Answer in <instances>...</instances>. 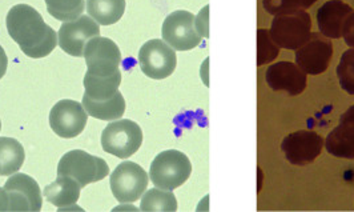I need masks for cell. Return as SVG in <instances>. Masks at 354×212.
Masks as SVG:
<instances>
[{"instance_id": "obj_1", "label": "cell", "mask_w": 354, "mask_h": 212, "mask_svg": "<svg viewBox=\"0 0 354 212\" xmlns=\"http://www.w3.org/2000/svg\"><path fill=\"white\" fill-rule=\"evenodd\" d=\"M6 26L12 40L31 59L46 58L57 46V34L28 4L14 6L7 14Z\"/></svg>"}, {"instance_id": "obj_2", "label": "cell", "mask_w": 354, "mask_h": 212, "mask_svg": "<svg viewBox=\"0 0 354 212\" xmlns=\"http://www.w3.org/2000/svg\"><path fill=\"white\" fill-rule=\"evenodd\" d=\"M192 173L188 157L177 150L162 151L153 159L149 168V179L155 187L174 191L183 186Z\"/></svg>"}, {"instance_id": "obj_3", "label": "cell", "mask_w": 354, "mask_h": 212, "mask_svg": "<svg viewBox=\"0 0 354 212\" xmlns=\"http://www.w3.org/2000/svg\"><path fill=\"white\" fill-rule=\"evenodd\" d=\"M269 33L280 48L299 50L312 36V20L305 11L283 12L274 17Z\"/></svg>"}, {"instance_id": "obj_4", "label": "cell", "mask_w": 354, "mask_h": 212, "mask_svg": "<svg viewBox=\"0 0 354 212\" xmlns=\"http://www.w3.org/2000/svg\"><path fill=\"white\" fill-rule=\"evenodd\" d=\"M108 175L109 167L106 160L89 155L83 150L68 151L57 164V177H73L80 183L82 188L100 182Z\"/></svg>"}, {"instance_id": "obj_5", "label": "cell", "mask_w": 354, "mask_h": 212, "mask_svg": "<svg viewBox=\"0 0 354 212\" xmlns=\"http://www.w3.org/2000/svg\"><path fill=\"white\" fill-rule=\"evenodd\" d=\"M140 125L128 119H119L108 124L102 132V147L106 154L119 159H128L142 147Z\"/></svg>"}, {"instance_id": "obj_6", "label": "cell", "mask_w": 354, "mask_h": 212, "mask_svg": "<svg viewBox=\"0 0 354 212\" xmlns=\"http://www.w3.org/2000/svg\"><path fill=\"white\" fill-rule=\"evenodd\" d=\"M109 184L119 203H135L147 191L148 174L138 163L123 161L111 174Z\"/></svg>"}, {"instance_id": "obj_7", "label": "cell", "mask_w": 354, "mask_h": 212, "mask_svg": "<svg viewBox=\"0 0 354 212\" xmlns=\"http://www.w3.org/2000/svg\"><path fill=\"white\" fill-rule=\"evenodd\" d=\"M162 40L176 51H189L196 48L203 36L196 28L195 15L178 10L169 14L161 27Z\"/></svg>"}, {"instance_id": "obj_8", "label": "cell", "mask_w": 354, "mask_h": 212, "mask_svg": "<svg viewBox=\"0 0 354 212\" xmlns=\"http://www.w3.org/2000/svg\"><path fill=\"white\" fill-rule=\"evenodd\" d=\"M176 53L161 39H152L142 44L139 51V64L144 75L161 80L174 73L176 69Z\"/></svg>"}, {"instance_id": "obj_9", "label": "cell", "mask_w": 354, "mask_h": 212, "mask_svg": "<svg viewBox=\"0 0 354 212\" xmlns=\"http://www.w3.org/2000/svg\"><path fill=\"white\" fill-rule=\"evenodd\" d=\"M96 36H100L99 23L89 15H82L62 24L57 33V46L71 56L84 58L87 43Z\"/></svg>"}, {"instance_id": "obj_10", "label": "cell", "mask_w": 354, "mask_h": 212, "mask_svg": "<svg viewBox=\"0 0 354 212\" xmlns=\"http://www.w3.org/2000/svg\"><path fill=\"white\" fill-rule=\"evenodd\" d=\"M84 59L87 72L95 76H111L122 63V53L119 46L103 36L92 37L86 46Z\"/></svg>"}, {"instance_id": "obj_11", "label": "cell", "mask_w": 354, "mask_h": 212, "mask_svg": "<svg viewBox=\"0 0 354 212\" xmlns=\"http://www.w3.org/2000/svg\"><path fill=\"white\" fill-rule=\"evenodd\" d=\"M87 122V111L76 100H60L50 111V125L53 132L63 139L79 136L84 131Z\"/></svg>"}, {"instance_id": "obj_12", "label": "cell", "mask_w": 354, "mask_h": 212, "mask_svg": "<svg viewBox=\"0 0 354 212\" xmlns=\"http://www.w3.org/2000/svg\"><path fill=\"white\" fill-rule=\"evenodd\" d=\"M324 139L315 131L301 130L288 135L281 143V151L293 166H306L317 159Z\"/></svg>"}, {"instance_id": "obj_13", "label": "cell", "mask_w": 354, "mask_h": 212, "mask_svg": "<svg viewBox=\"0 0 354 212\" xmlns=\"http://www.w3.org/2000/svg\"><path fill=\"white\" fill-rule=\"evenodd\" d=\"M333 56V46L329 37L313 34L310 39L296 50V64L306 75H319L328 70Z\"/></svg>"}, {"instance_id": "obj_14", "label": "cell", "mask_w": 354, "mask_h": 212, "mask_svg": "<svg viewBox=\"0 0 354 212\" xmlns=\"http://www.w3.org/2000/svg\"><path fill=\"white\" fill-rule=\"evenodd\" d=\"M266 80L273 91H285L292 96L300 95L306 89V73L292 62H280L269 66Z\"/></svg>"}, {"instance_id": "obj_15", "label": "cell", "mask_w": 354, "mask_h": 212, "mask_svg": "<svg viewBox=\"0 0 354 212\" xmlns=\"http://www.w3.org/2000/svg\"><path fill=\"white\" fill-rule=\"evenodd\" d=\"M325 148L336 158L354 159V106L339 116V123L325 139Z\"/></svg>"}, {"instance_id": "obj_16", "label": "cell", "mask_w": 354, "mask_h": 212, "mask_svg": "<svg viewBox=\"0 0 354 212\" xmlns=\"http://www.w3.org/2000/svg\"><path fill=\"white\" fill-rule=\"evenodd\" d=\"M353 12V8L341 0L326 1L317 11L319 33L329 39L341 37L344 23Z\"/></svg>"}, {"instance_id": "obj_17", "label": "cell", "mask_w": 354, "mask_h": 212, "mask_svg": "<svg viewBox=\"0 0 354 212\" xmlns=\"http://www.w3.org/2000/svg\"><path fill=\"white\" fill-rule=\"evenodd\" d=\"M80 191L82 186L76 179L71 177H57L55 182L44 187L43 196L59 210H63L64 207H70L77 203Z\"/></svg>"}, {"instance_id": "obj_18", "label": "cell", "mask_w": 354, "mask_h": 212, "mask_svg": "<svg viewBox=\"0 0 354 212\" xmlns=\"http://www.w3.org/2000/svg\"><path fill=\"white\" fill-rule=\"evenodd\" d=\"M82 105L92 118L106 122L122 119L125 112V100L120 91L106 100H93L84 94Z\"/></svg>"}, {"instance_id": "obj_19", "label": "cell", "mask_w": 354, "mask_h": 212, "mask_svg": "<svg viewBox=\"0 0 354 212\" xmlns=\"http://www.w3.org/2000/svg\"><path fill=\"white\" fill-rule=\"evenodd\" d=\"M26 152L20 141L14 138L0 136V177H10L20 171L24 164Z\"/></svg>"}, {"instance_id": "obj_20", "label": "cell", "mask_w": 354, "mask_h": 212, "mask_svg": "<svg viewBox=\"0 0 354 212\" xmlns=\"http://www.w3.org/2000/svg\"><path fill=\"white\" fill-rule=\"evenodd\" d=\"M122 83V72L116 71L111 76H95L86 73L83 85L86 89V95L93 100H106L112 98L120 87Z\"/></svg>"}, {"instance_id": "obj_21", "label": "cell", "mask_w": 354, "mask_h": 212, "mask_svg": "<svg viewBox=\"0 0 354 212\" xmlns=\"http://www.w3.org/2000/svg\"><path fill=\"white\" fill-rule=\"evenodd\" d=\"M89 17L102 26H112L123 18L125 0H87Z\"/></svg>"}, {"instance_id": "obj_22", "label": "cell", "mask_w": 354, "mask_h": 212, "mask_svg": "<svg viewBox=\"0 0 354 212\" xmlns=\"http://www.w3.org/2000/svg\"><path fill=\"white\" fill-rule=\"evenodd\" d=\"M3 187L6 190L18 191L20 194L24 195L30 202L31 211L37 212L41 210V206H43L41 190L34 177H28L21 173H17L10 177Z\"/></svg>"}, {"instance_id": "obj_23", "label": "cell", "mask_w": 354, "mask_h": 212, "mask_svg": "<svg viewBox=\"0 0 354 212\" xmlns=\"http://www.w3.org/2000/svg\"><path fill=\"white\" fill-rule=\"evenodd\" d=\"M140 210L144 212H175L177 210L176 196L172 191L152 188L142 196Z\"/></svg>"}, {"instance_id": "obj_24", "label": "cell", "mask_w": 354, "mask_h": 212, "mask_svg": "<svg viewBox=\"0 0 354 212\" xmlns=\"http://www.w3.org/2000/svg\"><path fill=\"white\" fill-rule=\"evenodd\" d=\"M47 11L53 18L60 21H71L84 12V0H44Z\"/></svg>"}, {"instance_id": "obj_25", "label": "cell", "mask_w": 354, "mask_h": 212, "mask_svg": "<svg viewBox=\"0 0 354 212\" xmlns=\"http://www.w3.org/2000/svg\"><path fill=\"white\" fill-rule=\"evenodd\" d=\"M337 76L341 89L354 95V48L342 53L337 66Z\"/></svg>"}, {"instance_id": "obj_26", "label": "cell", "mask_w": 354, "mask_h": 212, "mask_svg": "<svg viewBox=\"0 0 354 212\" xmlns=\"http://www.w3.org/2000/svg\"><path fill=\"white\" fill-rule=\"evenodd\" d=\"M317 0H263V7L270 15H280L283 12L305 11L310 8Z\"/></svg>"}, {"instance_id": "obj_27", "label": "cell", "mask_w": 354, "mask_h": 212, "mask_svg": "<svg viewBox=\"0 0 354 212\" xmlns=\"http://www.w3.org/2000/svg\"><path fill=\"white\" fill-rule=\"evenodd\" d=\"M280 53V47L273 42L268 30L257 31V66H264L273 62Z\"/></svg>"}, {"instance_id": "obj_28", "label": "cell", "mask_w": 354, "mask_h": 212, "mask_svg": "<svg viewBox=\"0 0 354 212\" xmlns=\"http://www.w3.org/2000/svg\"><path fill=\"white\" fill-rule=\"evenodd\" d=\"M208 11L209 7H204L200 14L195 18L196 28L198 31V34L203 37H208Z\"/></svg>"}, {"instance_id": "obj_29", "label": "cell", "mask_w": 354, "mask_h": 212, "mask_svg": "<svg viewBox=\"0 0 354 212\" xmlns=\"http://www.w3.org/2000/svg\"><path fill=\"white\" fill-rule=\"evenodd\" d=\"M341 36H344V40L346 42L348 46L354 48V12L345 20L342 31H341Z\"/></svg>"}, {"instance_id": "obj_30", "label": "cell", "mask_w": 354, "mask_h": 212, "mask_svg": "<svg viewBox=\"0 0 354 212\" xmlns=\"http://www.w3.org/2000/svg\"><path fill=\"white\" fill-rule=\"evenodd\" d=\"M10 194L4 187H0V212L10 211Z\"/></svg>"}, {"instance_id": "obj_31", "label": "cell", "mask_w": 354, "mask_h": 212, "mask_svg": "<svg viewBox=\"0 0 354 212\" xmlns=\"http://www.w3.org/2000/svg\"><path fill=\"white\" fill-rule=\"evenodd\" d=\"M7 67H8V58L6 55V51L3 50V47L0 46V79L6 75Z\"/></svg>"}, {"instance_id": "obj_32", "label": "cell", "mask_w": 354, "mask_h": 212, "mask_svg": "<svg viewBox=\"0 0 354 212\" xmlns=\"http://www.w3.org/2000/svg\"><path fill=\"white\" fill-rule=\"evenodd\" d=\"M0 131H1V122H0Z\"/></svg>"}]
</instances>
